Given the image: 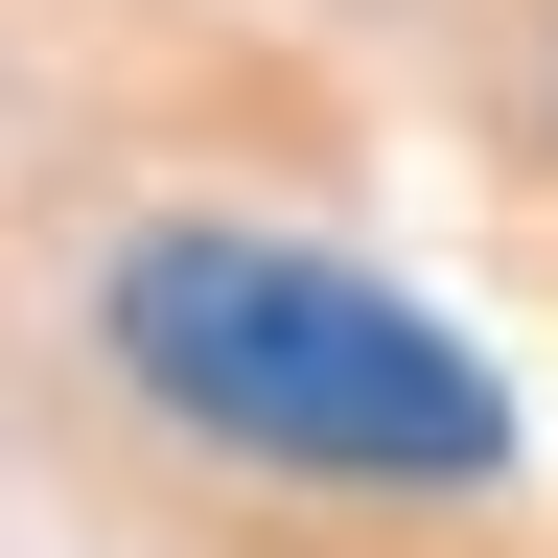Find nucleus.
<instances>
[{
  "mask_svg": "<svg viewBox=\"0 0 558 558\" xmlns=\"http://www.w3.org/2000/svg\"><path fill=\"white\" fill-rule=\"evenodd\" d=\"M94 326H117V373L163 396V418H209L233 465H303V488H488V465H512L488 349H442L396 279H349V256L140 233Z\"/></svg>",
  "mask_w": 558,
  "mask_h": 558,
  "instance_id": "1",
  "label": "nucleus"
}]
</instances>
